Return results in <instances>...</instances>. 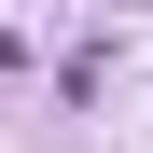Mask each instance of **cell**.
<instances>
[{"instance_id":"cell-1","label":"cell","mask_w":153,"mask_h":153,"mask_svg":"<svg viewBox=\"0 0 153 153\" xmlns=\"http://www.w3.org/2000/svg\"><path fill=\"white\" fill-rule=\"evenodd\" d=\"M0 70H14V28H0Z\"/></svg>"}]
</instances>
